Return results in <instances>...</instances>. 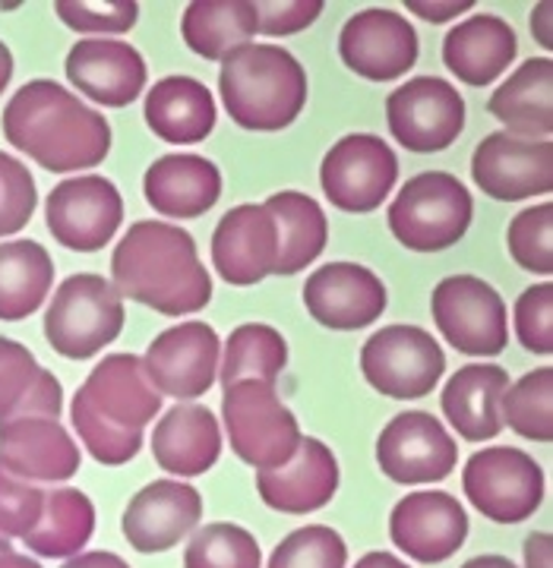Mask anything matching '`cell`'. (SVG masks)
<instances>
[{"mask_svg": "<svg viewBox=\"0 0 553 568\" xmlns=\"http://www.w3.org/2000/svg\"><path fill=\"white\" fill-rule=\"evenodd\" d=\"M0 123L17 152L54 174L95 168L111 152L108 121L54 80H32L17 89Z\"/></svg>", "mask_w": 553, "mask_h": 568, "instance_id": "6da1fadb", "label": "cell"}, {"mask_svg": "<svg viewBox=\"0 0 553 568\" xmlns=\"http://www.w3.org/2000/svg\"><path fill=\"white\" fill-rule=\"evenodd\" d=\"M111 284L121 297L162 316L197 313L212 301V282L200 263L197 241L184 227L137 222L111 256Z\"/></svg>", "mask_w": 553, "mask_h": 568, "instance_id": "7a4b0ae2", "label": "cell"}, {"mask_svg": "<svg viewBox=\"0 0 553 568\" xmlns=\"http://www.w3.org/2000/svg\"><path fill=\"white\" fill-rule=\"evenodd\" d=\"M219 95L231 121L250 133H275L308 104V73L279 44H244L219 70Z\"/></svg>", "mask_w": 553, "mask_h": 568, "instance_id": "3957f363", "label": "cell"}, {"mask_svg": "<svg viewBox=\"0 0 553 568\" xmlns=\"http://www.w3.org/2000/svg\"><path fill=\"white\" fill-rule=\"evenodd\" d=\"M386 219L392 237L411 253H440L469 234L472 193L450 171H421L399 190Z\"/></svg>", "mask_w": 553, "mask_h": 568, "instance_id": "277c9868", "label": "cell"}, {"mask_svg": "<svg viewBox=\"0 0 553 568\" xmlns=\"http://www.w3.org/2000/svg\"><path fill=\"white\" fill-rule=\"evenodd\" d=\"M123 332V301L114 284L80 272L58 284L44 310V338L67 361H89Z\"/></svg>", "mask_w": 553, "mask_h": 568, "instance_id": "5b68a950", "label": "cell"}, {"mask_svg": "<svg viewBox=\"0 0 553 568\" xmlns=\"http://www.w3.org/2000/svg\"><path fill=\"white\" fill-rule=\"evenodd\" d=\"M222 420L234 455L257 470L288 465L301 446L298 417L282 405L272 383L244 379L228 386L222 395Z\"/></svg>", "mask_w": 553, "mask_h": 568, "instance_id": "8992f818", "label": "cell"}, {"mask_svg": "<svg viewBox=\"0 0 553 568\" xmlns=\"http://www.w3.org/2000/svg\"><path fill=\"white\" fill-rule=\"evenodd\" d=\"M465 499L496 525H522L544 503V470L529 452L491 446L474 452L462 470Z\"/></svg>", "mask_w": 553, "mask_h": 568, "instance_id": "52a82bcc", "label": "cell"}, {"mask_svg": "<svg viewBox=\"0 0 553 568\" xmlns=\"http://www.w3.org/2000/svg\"><path fill=\"white\" fill-rule=\"evenodd\" d=\"M361 373L380 395L395 402L428 398L446 373V354L418 325H386L361 347Z\"/></svg>", "mask_w": 553, "mask_h": 568, "instance_id": "ba28073f", "label": "cell"}, {"mask_svg": "<svg viewBox=\"0 0 553 568\" xmlns=\"http://www.w3.org/2000/svg\"><path fill=\"white\" fill-rule=\"evenodd\" d=\"M436 332L465 357H496L510 345V316L500 291L477 275H450L433 287Z\"/></svg>", "mask_w": 553, "mask_h": 568, "instance_id": "9c48e42d", "label": "cell"}, {"mask_svg": "<svg viewBox=\"0 0 553 568\" xmlns=\"http://www.w3.org/2000/svg\"><path fill=\"white\" fill-rule=\"evenodd\" d=\"M399 181V159L383 136L351 133L326 152L320 164V186L342 212L368 215L386 203Z\"/></svg>", "mask_w": 553, "mask_h": 568, "instance_id": "30bf717a", "label": "cell"}, {"mask_svg": "<svg viewBox=\"0 0 553 568\" xmlns=\"http://www.w3.org/2000/svg\"><path fill=\"white\" fill-rule=\"evenodd\" d=\"M392 140L414 155L450 149L465 130V102L452 82L440 77H414L386 99Z\"/></svg>", "mask_w": 553, "mask_h": 568, "instance_id": "8fae6325", "label": "cell"}, {"mask_svg": "<svg viewBox=\"0 0 553 568\" xmlns=\"http://www.w3.org/2000/svg\"><path fill=\"white\" fill-rule=\"evenodd\" d=\"M376 465L399 487L440 484L459 465V448L433 414L402 410L376 439Z\"/></svg>", "mask_w": 553, "mask_h": 568, "instance_id": "7c38bea8", "label": "cell"}, {"mask_svg": "<svg viewBox=\"0 0 553 568\" xmlns=\"http://www.w3.org/2000/svg\"><path fill=\"white\" fill-rule=\"evenodd\" d=\"M44 222L51 237L67 250L99 253L121 227L123 200L108 178L99 174L70 178L48 193Z\"/></svg>", "mask_w": 553, "mask_h": 568, "instance_id": "4fadbf2b", "label": "cell"}, {"mask_svg": "<svg viewBox=\"0 0 553 568\" xmlns=\"http://www.w3.org/2000/svg\"><path fill=\"white\" fill-rule=\"evenodd\" d=\"M472 181L496 203L547 196L553 190V142L522 140L496 130L474 149Z\"/></svg>", "mask_w": 553, "mask_h": 568, "instance_id": "5bb4252c", "label": "cell"}, {"mask_svg": "<svg viewBox=\"0 0 553 568\" xmlns=\"http://www.w3.org/2000/svg\"><path fill=\"white\" fill-rule=\"evenodd\" d=\"M418 32L402 13L386 7H368L354 13L339 32V58L361 80H402L418 63Z\"/></svg>", "mask_w": 553, "mask_h": 568, "instance_id": "9a60e30c", "label": "cell"}, {"mask_svg": "<svg viewBox=\"0 0 553 568\" xmlns=\"http://www.w3.org/2000/svg\"><path fill=\"white\" fill-rule=\"evenodd\" d=\"M222 345L209 323H184L164 328L143 357L145 376L159 395L193 402L215 386Z\"/></svg>", "mask_w": 553, "mask_h": 568, "instance_id": "2e32d148", "label": "cell"}, {"mask_svg": "<svg viewBox=\"0 0 553 568\" xmlns=\"http://www.w3.org/2000/svg\"><path fill=\"white\" fill-rule=\"evenodd\" d=\"M73 402L86 407L95 420L121 433H143L162 410V395L145 376L143 357L133 354L102 357L73 395Z\"/></svg>", "mask_w": 553, "mask_h": 568, "instance_id": "e0dca14e", "label": "cell"}, {"mask_svg": "<svg viewBox=\"0 0 553 568\" xmlns=\"http://www.w3.org/2000/svg\"><path fill=\"white\" fill-rule=\"evenodd\" d=\"M390 537L409 559L436 566L465 547L469 511L443 489H418L392 508Z\"/></svg>", "mask_w": 553, "mask_h": 568, "instance_id": "ac0fdd59", "label": "cell"}, {"mask_svg": "<svg viewBox=\"0 0 553 568\" xmlns=\"http://www.w3.org/2000/svg\"><path fill=\"white\" fill-rule=\"evenodd\" d=\"M386 284L361 263H326L304 282L308 313L332 332L368 328L386 313Z\"/></svg>", "mask_w": 553, "mask_h": 568, "instance_id": "d6986e66", "label": "cell"}, {"mask_svg": "<svg viewBox=\"0 0 553 568\" xmlns=\"http://www.w3.org/2000/svg\"><path fill=\"white\" fill-rule=\"evenodd\" d=\"M203 518L200 489L184 480H155L123 508V540L137 552H168L190 537Z\"/></svg>", "mask_w": 553, "mask_h": 568, "instance_id": "ffe728a7", "label": "cell"}, {"mask_svg": "<svg viewBox=\"0 0 553 568\" xmlns=\"http://www.w3.org/2000/svg\"><path fill=\"white\" fill-rule=\"evenodd\" d=\"M0 470L26 484H67L80 470V448L51 417H17L0 424Z\"/></svg>", "mask_w": 553, "mask_h": 568, "instance_id": "44dd1931", "label": "cell"}, {"mask_svg": "<svg viewBox=\"0 0 553 568\" xmlns=\"http://www.w3.org/2000/svg\"><path fill=\"white\" fill-rule=\"evenodd\" d=\"M279 256V231L267 205H234L212 231V265L234 287L267 282Z\"/></svg>", "mask_w": 553, "mask_h": 568, "instance_id": "7402d4cb", "label": "cell"}, {"mask_svg": "<svg viewBox=\"0 0 553 568\" xmlns=\"http://www.w3.org/2000/svg\"><path fill=\"white\" fill-rule=\"evenodd\" d=\"M339 462L332 448L313 436H301L291 462L275 470H257V493L282 515H310L332 503L339 493Z\"/></svg>", "mask_w": 553, "mask_h": 568, "instance_id": "603a6c76", "label": "cell"}, {"mask_svg": "<svg viewBox=\"0 0 553 568\" xmlns=\"http://www.w3.org/2000/svg\"><path fill=\"white\" fill-rule=\"evenodd\" d=\"M67 80L104 108H127L145 89L143 54L118 39H82L67 54Z\"/></svg>", "mask_w": 553, "mask_h": 568, "instance_id": "cb8c5ba5", "label": "cell"}, {"mask_svg": "<svg viewBox=\"0 0 553 568\" xmlns=\"http://www.w3.org/2000/svg\"><path fill=\"white\" fill-rule=\"evenodd\" d=\"M143 193L168 219H200L222 196V171L203 155H162L145 168Z\"/></svg>", "mask_w": 553, "mask_h": 568, "instance_id": "d4e9b609", "label": "cell"}, {"mask_svg": "<svg viewBox=\"0 0 553 568\" xmlns=\"http://www.w3.org/2000/svg\"><path fill=\"white\" fill-rule=\"evenodd\" d=\"M152 455L174 477H200L222 455V429L203 405L178 402L152 429Z\"/></svg>", "mask_w": 553, "mask_h": 568, "instance_id": "484cf974", "label": "cell"}, {"mask_svg": "<svg viewBox=\"0 0 553 568\" xmlns=\"http://www.w3.org/2000/svg\"><path fill=\"white\" fill-rule=\"evenodd\" d=\"M519 54V39L513 26L493 13H477L472 20L459 22L443 39V63L452 77L465 85H491L500 80Z\"/></svg>", "mask_w": 553, "mask_h": 568, "instance_id": "4316f807", "label": "cell"}, {"mask_svg": "<svg viewBox=\"0 0 553 568\" xmlns=\"http://www.w3.org/2000/svg\"><path fill=\"white\" fill-rule=\"evenodd\" d=\"M510 388V373L496 364H469L452 379L440 395V407L446 414L455 433L469 443H487L503 433L500 402Z\"/></svg>", "mask_w": 553, "mask_h": 568, "instance_id": "83f0119b", "label": "cell"}, {"mask_svg": "<svg viewBox=\"0 0 553 568\" xmlns=\"http://www.w3.org/2000/svg\"><path fill=\"white\" fill-rule=\"evenodd\" d=\"M143 118L159 140L171 145H193L215 130L219 111L209 85L193 77H164L149 89Z\"/></svg>", "mask_w": 553, "mask_h": 568, "instance_id": "f1b7e54d", "label": "cell"}, {"mask_svg": "<svg viewBox=\"0 0 553 568\" xmlns=\"http://www.w3.org/2000/svg\"><path fill=\"white\" fill-rule=\"evenodd\" d=\"M506 133L522 140H551L553 133V61L532 58L503 82L487 102Z\"/></svg>", "mask_w": 553, "mask_h": 568, "instance_id": "f546056e", "label": "cell"}, {"mask_svg": "<svg viewBox=\"0 0 553 568\" xmlns=\"http://www.w3.org/2000/svg\"><path fill=\"white\" fill-rule=\"evenodd\" d=\"M269 215L279 231V256L272 275H298L304 272L316 256H323L329 241L326 212L316 200L298 190H282L272 193L267 203Z\"/></svg>", "mask_w": 553, "mask_h": 568, "instance_id": "4dcf8cb0", "label": "cell"}, {"mask_svg": "<svg viewBox=\"0 0 553 568\" xmlns=\"http://www.w3.org/2000/svg\"><path fill=\"white\" fill-rule=\"evenodd\" d=\"M181 36L203 61H225L231 51L253 44L257 10L250 0H197L184 10Z\"/></svg>", "mask_w": 553, "mask_h": 568, "instance_id": "1f68e13d", "label": "cell"}, {"mask_svg": "<svg viewBox=\"0 0 553 568\" xmlns=\"http://www.w3.org/2000/svg\"><path fill=\"white\" fill-rule=\"evenodd\" d=\"M95 534V506L77 487L44 493V508L36 528L22 540L41 559H73Z\"/></svg>", "mask_w": 553, "mask_h": 568, "instance_id": "d6a6232c", "label": "cell"}, {"mask_svg": "<svg viewBox=\"0 0 553 568\" xmlns=\"http://www.w3.org/2000/svg\"><path fill=\"white\" fill-rule=\"evenodd\" d=\"M54 284V260L39 241L0 244V320L20 323L32 316Z\"/></svg>", "mask_w": 553, "mask_h": 568, "instance_id": "836d02e7", "label": "cell"}, {"mask_svg": "<svg viewBox=\"0 0 553 568\" xmlns=\"http://www.w3.org/2000/svg\"><path fill=\"white\" fill-rule=\"evenodd\" d=\"M219 379L222 386H234L244 379L272 383L288 366V342L279 328L263 323L238 325L228 338L225 354L219 357Z\"/></svg>", "mask_w": 553, "mask_h": 568, "instance_id": "e575fe53", "label": "cell"}, {"mask_svg": "<svg viewBox=\"0 0 553 568\" xmlns=\"http://www.w3.org/2000/svg\"><path fill=\"white\" fill-rule=\"evenodd\" d=\"M500 417L522 439L553 443V366H537L506 388Z\"/></svg>", "mask_w": 553, "mask_h": 568, "instance_id": "d590c367", "label": "cell"}, {"mask_svg": "<svg viewBox=\"0 0 553 568\" xmlns=\"http://www.w3.org/2000/svg\"><path fill=\"white\" fill-rule=\"evenodd\" d=\"M263 552L257 537L241 525L212 521L193 530L184 549V568H260Z\"/></svg>", "mask_w": 553, "mask_h": 568, "instance_id": "8d00e7d4", "label": "cell"}, {"mask_svg": "<svg viewBox=\"0 0 553 568\" xmlns=\"http://www.w3.org/2000/svg\"><path fill=\"white\" fill-rule=\"evenodd\" d=\"M349 547L339 530L326 525H308L288 534L279 547L272 549L267 568H345Z\"/></svg>", "mask_w": 553, "mask_h": 568, "instance_id": "74e56055", "label": "cell"}, {"mask_svg": "<svg viewBox=\"0 0 553 568\" xmlns=\"http://www.w3.org/2000/svg\"><path fill=\"white\" fill-rule=\"evenodd\" d=\"M506 246L525 272H553V203L529 205L515 215L506 231Z\"/></svg>", "mask_w": 553, "mask_h": 568, "instance_id": "f35d334b", "label": "cell"}, {"mask_svg": "<svg viewBox=\"0 0 553 568\" xmlns=\"http://www.w3.org/2000/svg\"><path fill=\"white\" fill-rule=\"evenodd\" d=\"M58 20L73 32H95V36H121L130 32L140 20V7L133 0H61L54 3Z\"/></svg>", "mask_w": 553, "mask_h": 568, "instance_id": "ab89813d", "label": "cell"}, {"mask_svg": "<svg viewBox=\"0 0 553 568\" xmlns=\"http://www.w3.org/2000/svg\"><path fill=\"white\" fill-rule=\"evenodd\" d=\"M39 205V190L29 168L0 152V237H10L32 222Z\"/></svg>", "mask_w": 553, "mask_h": 568, "instance_id": "60d3db41", "label": "cell"}, {"mask_svg": "<svg viewBox=\"0 0 553 568\" xmlns=\"http://www.w3.org/2000/svg\"><path fill=\"white\" fill-rule=\"evenodd\" d=\"M70 420H73V429L80 433L82 446L86 452L99 462V465L108 467H121L127 462H133L143 448V433H121L114 426L95 420L89 410L82 405H70Z\"/></svg>", "mask_w": 553, "mask_h": 568, "instance_id": "b9f144b4", "label": "cell"}, {"mask_svg": "<svg viewBox=\"0 0 553 568\" xmlns=\"http://www.w3.org/2000/svg\"><path fill=\"white\" fill-rule=\"evenodd\" d=\"M515 338L537 357L553 354V284L541 282L519 294L513 310Z\"/></svg>", "mask_w": 553, "mask_h": 568, "instance_id": "7bdbcfd3", "label": "cell"}, {"mask_svg": "<svg viewBox=\"0 0 553 568\" xmlns=\"http://www.w3.org/2000/svg\"><path fill=\"white\" fill-rule=\"evenodd\" d=\"M44 508V489L26 484L0 470V537H26L39 525Z\"/></svg>", "mask_w": 553, "mask_h": 568, "instance_id": "ee69618b", "label": "cell"}, {"mask_svg": "<svg viewBox=\"0 0 553 568\" xmlns=\"http://www.w3.org/2000/svg\"><path fill=\"white\" fill-rule=\"evenodd\" d=\"M39 373L41 366L29 347L0 335V420H7L22 405Z\"/></svg>", "mask_w": 553, "mask_h": 568, "instance_id": "f6af8a7d", "label": "cell"}, {"mask_svg": "<svg viewBox=\"0 0 553 568\" xmlns=\"http://www.w3.org/2000/svg\"><path fill=\"white\" fill-rule=\"evenodd\" d=\"M253 10H257V32L282 39V36H298L310 29L320 20L323 3L320 0H291V3L267 0V3H253Z\"/></svg>", "mask_w": 553, "mask_h": 568, "instance_id": "bcb514c9", "label": "cell"}, {"mask_svg": "<svg viewBox=\"0 0 553 568\" xmlns=\"http://www.w3.org/2000/svg\"><path fill=\"white\" fill-rule=\"evenodd\" d=\"M405 7H409V13L421 17V20L450 22L462 13H469L474 3L472 0H409Z\"/></svg>", "mask_w": 553, "mask_h": 568, "instance_id": "7dc6e473", "label": "cell"}, {"mask_svg": "<svg viewBox=\"0 0 553 568\" xmlns=\"http://www.w3.org/2000/svg\"><path fill=\"white\" fill-rule=\"evenodd\" d=\"M525 568H553V537L547 530H534L525 537Z\"/></svg>", "mask_w": 553, "mask_h": 568, "instance_id": "c3c4849f", "label": "cell"}, {"mask_svg": "<svg viewBox=\"0 0 553 568\" xmlns=\"http://www.w3.org/2000/svg\"><path fill=\"white\" fill-rule=\"evenodd\" d=\"M61 568H130L118 552L108 549H92V552H80L73 559H67Z\"/></svg>", "mask_w": 553, "mask_h": 568, "instance_id": "681fc988", "label": "cell"}, {"mask_svg": "<svg viewBox=\"0 0 553 568\" xmlns=\"http://www.w3.org/2000/svg\"><path fill=\"white\" fill-rule=\"evenodd\" d=\"M553 3H537L532 10V36L534 41H541V48L544 51H551L553 48V36H551V26H553Z\"/></svg>", "mask_w": 553, "mask_h": 568, "instance_id": "f907efd6", "label": "cell"}, {"mask_svg": "<svg viewBox=\"0 0 553 568\" xmlns=\"http://www.w3.org/2000/svg\"><path fill=\"white\" fill-rule=\"evenodd\" d=\"M354 568H411V566L409 562H402L399 556H392V552L373 549V552H368V556H361Z\"/></svg>", "mask_w": 553, "mask_h": 568, "instance_id": "816d5d0a", "label": "cell"}, {"mask_svg": "<svg viewBox=\"0 0 553 568\" xmlns=\"http://www.w3.org/2000/svg\"><path fill=\"white\" fill-rule=\"evenodd\" d=\"M462 568H515V562L513 559H506V556L491 552V556H474V559H469Z\"/></svg>", "mask_w": 553, "mask_h": 568, "instance_id": "f5cc1de1", "label": "cell"}, {"mask_svg": "<svg viewBox=\"0 0 553 568\" xmlns=\"http://www.w3.org/2000/svg\"><path fill=\"white\" fill-rule=\"evenodd\" d=\"M10 80H13V54H10V48L0 41V95L7 92Z\"/></svg>", "mask_w": 553, "mask_h": 568, "instance_id": "db71d44e", "label": "cell"}, {"mask_svg": "<svg viewBox=\"0 0 553 568\" xmlns=\"http://www.w3.org/2000/svg\"><path fill=\"white\" fill-rule=\"evenodd\" d=\"M0 568H41V562L32 559V556H22V552H3L0 556Z\"/></svg>", "mask_w": 553, "mask_h": 568, "instance_id": "11a10c76", "label": "cell"}, {"mask_svg": "<svg viewBox=\"0 0 553 568\" xmlns=\"http://www.w3.org/2000/svg\"><path fill=\"white\" fill-rule=\"evenodd\" d=\"M3 552H13V547H10V540H7V537H0V556H3Z\"/></svg>", "mask_w": 553, "mask_h": 568, "instance_id": "9f6ffc18", "label": "cell"}]
</instances>
